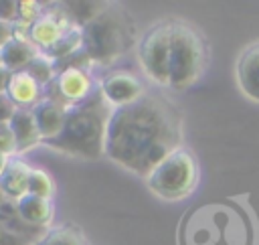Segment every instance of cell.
<instances>
[{
    "label": "cell",
    "mask_w": 259,
    "mask_h": 245,
    "mask_svg": "<svg viewBox=\"0 0 259 245\" xmlns=\"http://www.w3.org/2000/svg\"><path fill=\"white\" fill-rule=\"evenodd\" d=\"M24 71H26L30 77H34L42 87H47L49 83H53L55 77H57V65H55V61L49 59V57L42 55V53H38V55L24 67Z\"/></svg>",
    "instance_id": "21"
},
{
    "label": "cell",
    "mask_w": 259,
    "mask_h": 245,
    "mask_svg": "<svg viewBox=\"0 0 259 245\" xmlns=\"http://www.w3.org/2000/svg\"><path fill=\"white\" fill-rule=\"evenodd\" d=\"M113 107L105 101L99 87L89 97L67 107L65 124L59 136L40 142L57 152L97 160L105 154V134Z\"/></svg>",
    "instance_id": "2"
},
{
    "label": "cell",
    "mask_w": 259,
    "mask_h": 245,
    "mask_svg": "<svg viewBox=\"0 0 259 245\" xmlns=\"http://www.w3.org/2000/svg\"><path fill=\"white\" fill-rule=\"evenodd\" d=\"M14 205H16L20 219L32 229L42 231L53 221V202L49 198H42L36 194H24Z\"/></svg>",
    "instance_id": "13"
},
{
    "label": "cell",
    "mask_w": 259,
    "mask_h": 245,
    "mask_svg": "<svg viewBox=\"0 0 259 245\" xmlns=\"http://www.w3.org/2000/svg\"><path fill=\"white\" fill-rule=\"evenodd\" d=\"M172 20H158L152 24L138 43V61L142 71L158 85L170 87L168 63H170V38H172Z\"/></svg>",
    "instance_id": "6"
},
{
    "label": "cell",
    "mask_w": 259,
    "mask_h": 245,
    "mask_svg": "<svg viewBox=\"0 0 259 245\" xmlns=\"http://www.w3.org/2000/svg\"><path fill=\"white\" fill-rule=\"evenodd\" d=\"M0 152L8 158H12L14 154H18V142L10 130V126H0Z\"/></svg>",
    "instance_id": "24"
},
{
    "label": "cell",
    "mask_w": 259,
    "mask_h": 245,
    "mask_svg": "<svg viewBox=\"0 0 259 245\" xmlns=\"http://www.w3.org/2000/svg\"><path fill=\"white\" fill-rule=\"evenodd\" d=\"M69 26H73V22L63 12V8H53L51 12H42V16L28 26V40L40 53H45L59 40V36Z\"/></svg>",
    "instance_id": "9"
},
{
    "label": "cell",
    "mask_w": 259,
    "mask_h": 245,
    "mask_svg": "<svg viewBox=\"0 0 259 245\" xmlns=\"http://www.w3.org/2000/svg\"><path fill=\"white\" fill-rule=\"evenodd\" d=\"M4 202H8V198H6V194H4V190H2V186H0V207H2Z\"/></svg>",
    "instance_id": "31"
},
{
    "label": "cell",
    "mask_w": 259,
    "mask_h": 245,
    "mask_svg": "<svg viewBox=\"0 0 259 245\" xmlns=\"http://www.w3.org/2000/svg\"><path fill=\"white\" fill-rule=\"evenodd\" d=\"M30 168L24 160L20 158H10L4 172L0 174V186L6 194L8 200L16 202L24 194H28V178H30Z\"/></svg>",
    "instance_id": "14"
},
{
    "label": "cell",
    "mask_w": 259,
    "mask_h": 245,
    "mask_svg": "<svg viewBox=\"0 0 259 245\" xmlns=\"http://www.w3.org/2000/svg\"><path fill=\"white\" fill-rule=\"evenodd\" d=\"M28 194H36L42 198H53L55 194V182L51 174L42 168H30V178H28Z\"/></svg>",
    "instance_id": "22"
},
{
    "label": "cell",
    "mask_w": 259,
    "mask_h": 245,
    "mask_svg": "<svg viewBox=\"0 0 259 245\" xmlns=\"http://www.w3.org/2000/svg\"><path fill=\"white\" fill-rule=\"evenodd\" d=\"M0 245H28V237H22L0 227Z\"/></svg>",
    "instance_id": "27"
},
{
    "label": "cell",
    "mask_w": 259,
    "mask_h": 245,
    "mask_svg": "<svg viewBox=\"0 0 259 245\" xmlns=\"http://www.w3.org/2000/svg\"><path fill=\"white\" fill-rule=\"evenodd\" d=\"M10 130L18 142V154L40 144V134H38V128H36V121H34V115H32V109H16L14 117L10 119Z\"/></svg>",
    "instance_id": "16"
},
{
    "label": "cell",
    "mask_w": 259,
    "mask_h": 245,
    "mask_svg": "<svg viewBox=\"0 0 259 245\" xmlns=\"http://www.w3.org/2000/svg\"><path fill=\"white\" fill-rule=\"evenodd\" d=\"M182 148V117L160 93L111 111L105 134V156L130 172L148 178L152 170Z\"/></svg>",
    "instance_id": "1"
},
{
    "label": "cell",
    "mask_w": 259,
    "mask_h": 245,
    "mask_svg": "<svg viewBox=\"0 0 259 245\" xmlns=\"http://www.w3.org/2000/svg\"><path fill=\"white\" fill-rule=\"evenodd\" d=\"M63 12L69 16V20L75 26H85L87 22H91L97 14H101L107 8V2H65Z\"/></svg>",
    "instance_id": "18"
},
{
    "label": "cell",
    "mask_w": 259,
    "mask_h": 245,
    "mask_svg": "<svg viewBox=\"0 0 259 245\" xmlns=\"http://www.w3.org/2000/svg\"><path fill=\"white\" fill-rule=\"evenodd\" d=\"M237 81L241 91L259 103V43L247 47L237 63Z\"/></svg>",
    "instance_id": "12"
},
{
    "label": "cell",
    "mask_w": 259,
    "mask_h": 245,
    "mask_svg": "<svg viewBox=\"0 0 259 245\" xmlns=\"http://www.w3.org/2000/svg\"><path fill=\"white\" fill-rule=\"evenodd\" d=\"M93 79L85 67H63L55 81L45 87V97L61 103L63 107H71L93 93Z\"/></svg>",
    "instance_id": "7"
},
{
    "label": "cell",
    "mask_w": 259,
    "mask_h": 245,
    "mask_svg": "<svg viewBox=\"0 0 259 245\" xmlns=\"http://www.w3.org/2000/svg\"><path fill=\"white\" fill-rule=\"evenodd\" d=\"M0 67H2V59H0Z\"/></svg>",
    "instance_id": "32"
},
{
    "label": "cell",
    "mask_w": 259,
    "mask_h": 245,
    "mask_svg": "<svg viewBox=\"0 0 259 245\" xmlns=\"http://www.w3.org/2000/svg\"><path fill=\"white\" fill-rule=\"evenodd\" d=\"M40 51L26 38H12L8 40L2 51H0V59H2V67L8 69L10 73L14 71H22Z\"/></svg>",
    "instance_id": "15"
},
{
    "label": "cell",
    "mask_w": 259,
    "mask_h": 245,
    "mask_svg": "<svg viewBox=\"0 0 259 245\" xmlns=\"http://www.w3.org/2000/svg\"><path fill=\"white\" fill-rule=\"evenodd\" d=\"M8 160H10V158H8V156H4V154L0 152V174L4 172V168H6V164H8Z\"/></svg>",
    "instance_id": "30"
},
{
    "label": "cell",
    "mask_w": 259,
    "mask_h": 245,
    "mask_svg": "<svg viewBox=\"0 0 259 245\" xmlns=\"http://www.w3.org/2000/svg\"><path fill=\"white\" fill-rule=\"evenodd\" d=\"M8 79H10V71L0 67V95L6 93V85H8Z\"/></svg>",
    "instance_id": "29"
},
{
    "label": "cell",
    "mask_w": 259,
    "mask_h": 245,
    "mask_svg": "<svg viewBox=\"0 0 259 245\" xmlns=\"http://www.w3.org/2000/svg\"><path fill=\"white\" fill-rule=\"evenodd\" d=\"M12 38H14V24L0 20V51H2V47H4L8 40H12Z\"/></svg>",
    "instance_id": "28"
},
{
    "label": "cell",
    "mask_w": 259,
    "mask_h": 245,
    "mask_svg": "<svg viewBox=\"0 0 259 245\" xmlns=\"http://www.w3.org/2000/svg\"><path fill=\"white\" fill-rule=\"evenodd\" d=\"M16 109H18V107L12 103V99H10L6 93H2V95H0V126L10 124V119L14 117Z\"/></svg>",
    "instance_id": "25"
},
{
    "label": "cell",
    "mask_w": 259,
    "mask_h": 245,
    "mask_svg": "<svg viewBox=\"0 0 259 245\" xmlns=\"http://www.w3.org/2000/svg\"><path fill=\"white\" fill-rule=\"evenodd\" d=\"M18 18V2L14 0H0V20L14 24Z\"/></svg>",
    "instance_id": "26"
},
{
    "label": "cell",
    "mask_w": 259,
    "mask_h": 245,
    "mask_svg": "<svg viewBox=\"0 0 259 245\" xmlns=\"http://www.w3.org/2000/svg\"><path fill=\"white\" fill-rule=\"evenodd\" d=\"M0 227H2V229H8V231H12V233H18V235H22V237H32V235H38V233H40L38 229L28 227V225L20 219V215H18V211H16V205H14L12 200H8V202H4V205L0 207Z\"/></svg>",
    "instance_id": "20"
},
{
    "label": "cell",
    "mask_w": 259,
    "mask_h": 245,
    "mask_svg": "<svg viewBox=\"0 0 259 245\" xmlns=\"http://www.w3.org/2000/svg\"><path fill=\"white\" fill-rule=\"evenodd\" d=\"M42 16V8L38 2H32V0H26V2H18V18L16 22L20 24H26L30 26L34 20H38Z\"/></svg>",
    "instance_id": "23"
},
{
    "label": "cell",
    "mask_w": 259,
    "mask_h": 245,
    "mask_svg": "<svg viewBox=\"0 0 259 245\" xmlns=\"http://www.w3.org/2000/svg\"><path fill=\"white\" fill-rule=\"evenodd\" d=\"M36 245H87V243L79 229L71 225H63V227H53L45 231L38 237Z\"/></svg>",
    "instance_id": "19"
},
{
    "label": "cell",
    "mask_w": 259,
    "mask_h": 245,
    "mask_svg": "<svg viewBox=\"0 0 259 245\" xmlns=\"http://www.w3.org/2000/svg\"><path fill=\"white\" fill-rule=\"evenodd\" d=\"M146 180L156 196L164 200H182L196 188L198 164L190 150L178 148L164 158Z\"/></svg>",
    "instance_id": "5"
},
{
    "label": "cell",
    "mask_w": 259,
    "mask_h": 245,
    "mask_svg": "<svg viewBox=\"0 0 259 245\" xmlns=\"http://www.w3.org/2000/svg\"><path fill=\"white\" fill-rule=\"evenodd\" d=\"M6 95L12 99V103L16 107L32 109L45 97V87L22 69V71L10 73V79L6 85Z\"/></svg>",
    "instance_id": "10"
},
{
    "label": "cell",
    "mask_w": 259,
    "mask_h": 245,
    "mask_svg": "<svg viewBox=\"0 0 259 245\" xmlns=\"http://www.w3.org/2000/svg\"><path fill=\"white\" fill-rule=\"evenodd\" d=\"M32 115L40 134V142L51 140L55 136H59V132L63 130L65 124V115H67V107H63L61 103L42 97L34 107H32Z\"/></svg>",
    "instance_id": "11"
},
{
    "label": "cell",
    "mask_w": 259,
    "mask_h": 245,
    "mask_svg": "<svg viewBox=\"0 0 259 245\" xmlns=\"http://www.w3.org/2000/svg\"><path fill=\"white\" fill-rule=\"evenodd\" d=\"M99 89H101L105 101L113 109L130 105V103L138 101L140 97H144L148 93L144 83L136 75H132L127 71H115V73L105 75L101 79V83H99Z\"/></svg>",
    "instance_id": "8"
},
{
    "label": "cell",
    "mask_w": 259,
    "mask_h": 245,
    "mask_svg": "<svg viewBox=\"0 0 259 245\" xmlns=\"http://www.w3.org/2000/svg\"><path fill=\"white\" fill-rule=\"evenodd\" d=\"M83 53L89 63L111 65L134 45V26L127 12L119 6L107 4V8L97 14L83 28Z\"/></svg>",
    "instance_id": "3"
},
{
    "label": "cell",
    "mask_w": 259,
    "mask_h": 245,
    "mask_svg": "<svg viewBox=\"0 0 259 245\" xmlns=\"http://www.w3.org/2000/svg\"><path fill=\"white\" fill-rule=\"evenodd\" d=\"M208 49L202 34L184 20H172V38H170V89H186L194 85L206 69Z\"/></svg>",
    "instance_id": "4"
},
{
    "label": "cell",
    "mask_w": 259,
    "mask_h": 245,
    "mask_svg": "<svg viewBox=\"0 0 259 245\" xmlns=\"http://www.w3.org/2000/svg\"><path fill=\"white\" fill-rule=\"evenodd\" d=\"M81 49H83V30H81V26H75V24H73V26H69V28L59 36V40H57L51 49H47L42 55H47L49 59L55 61V65H59V63L67 61L69 57L77 55Z\"/></svg>",
    "instance_id": "17"
}]
</instances>
